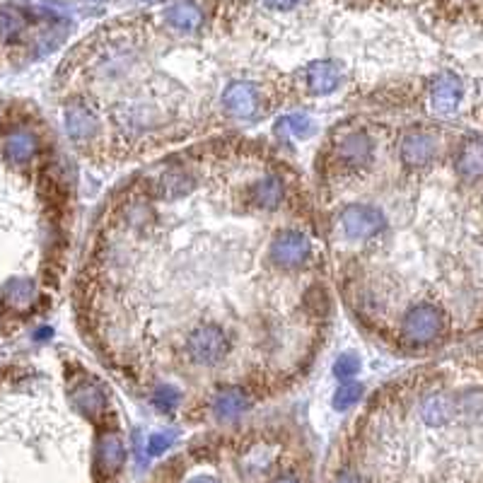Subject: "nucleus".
I'll return each mask as SVG.
<instances>
[{
	"instance_id": "nucleus-1",
	"label": "nucleus",
	"mask_w": 483,
	"mask_h": 483,
	"mask_svg": "<svg viewBox=\"0 0 483 483\" xmlns=\"http://www.w3.org/2000/svg\"><path fill=\"white\" fill-rule=\"evenodd\" d=\"M447 331V317L443 307L433 300H418L407 307L399 322L401 344L408 348L433 345Z\"/></svg>"
},
{
	"instance_id": "nucleus-2",
	"label": "nucleus",
	"mask_w": 483,
	"mask_h": 483,
	"mask_svg": "<svg viewBox=\"0 0 483 483\" xmlns=\"http://www.w3.org/2000/svg\"><path fill=\"white\" fill-rule=\"evenodd\" d=\"M186 358L199 368H215L230 355L232 336L218 322H203L186 334Z\"/></svg>"
},
{
	"instance_id": "nucleus-3",
	"label": "nucleus",
	"mask_w": 483,
	"mask_h": 483,
	"mask_svg": "<svg viewBox=\"0 0 483 483\" xmlns=\"http://www.w3.org/2000/svg\"><path fill=\"white\" fill-rule=\"evenodd\" d=\"M375 160V139L365 129H348L331 143L329 162L338 174H355Z\"/></svg>"
},
{
	"instance_id": "nucleus-4",
	"label": "nucleus",
	"mask_w": 483,
	"mask_h": 483,
	"mask_svg": "<svg viewBox=\"0 0 483 483\" xmlns=\"http://www.w3.org/2000/svg\"><path fill=\"white\" fill-rule=\"evenodd\" d=\"M312 254H315V246H312V239L307 237L302 230H295V228H283L278 230L269 242V249H266V256H269V264L273 269L283 271V273H298L312 261Z\"/></svg>"
},
{
	"instance_id": "nucleus-5",
	"label": "nucleus",
	"mask_w": 483,
	"mask_h": 483,
	"mask_svg": "<svg viewBox=\"0 0 483 483\" xmlns=\"http://www.w3.org/2000/svg\"><path fill=\"white\" fill-rule=\"evenodd\" d=\"M338 228L351 242H372L387 230V215L372 203H348L338 213Z\"/></svg>"
},
{
	"instance_id": "nucleus-6",
	"label": "nucleus",
	"mask_w": 483,
	"mask_h": 483,
	"mask_svg": "<svg viewBox=\"0 0 483 483\" xmlns=\"http://www.w3.org/2000/svg\"><path fill=\"white\" fill-rule=\"evenodd\" d=\"M440 157V139L428 129H414L404 133L399 143V160L408 172H423Z\"/></svg>"
},
{
	"instance_id": "nucleus-7",
	"label": "nucleus",
	"mask_w": 483,
	"mask_h": 483,
	"mask_svg": "<svg viewBox=\"0 0 483 483\" xmlns=\"http://www.w3.org/2000/svg\"><path fill=\"white\" fill-rule=\"evenodd\" d=\"M66 121V133L76 146H90L100 139L102 133V119L94 112L93 104L87 102H70L63 114Z\"/></svg>"
},
{
	"instance_id": "nucleus-8",
	"label": "nucleus",
	"mask_w": 483,
	"mask_h": 483,
	"mask_svg": "<svg viewBox=\"0 0 483 483\" xmlns=\"http://www.w3.org/2000/svg\"><path fill=\"white\" fill-rule=\"evenodd\" d=\"M196 192V174L184 165H169L153 179L150 196L160 201H179Z\"/></svg>"
},
{
	"instance_id": "nucleus-9",
	"label": "nucleus",
	"mask_w": 483,
	"mask_h": 483,
	"mask_svg": "<svg viewBox=\"0 0 483 483\" xmlns=\"http://www.w3.org/2000/svg\"><path fill=\"white\" fill-rule=\"evenodd\" d=\"M225 114L237 121H246L261 112V90L249 80H235L223 93Z\"/></svg>"
},
{
	"instance_id": "nucleus-10",
	"label": "nucleus",
	"mask_w": 483,
	"mask_h": 483,
	"mask_svg": "<svg viewBox=\"0 0 483 483\" xmlns=\"http://www.w3.org/2000/svg\"><path fill=\"white\" fill-rule=\"evenodd\" d=\"M254 399L252 394L239 387V384H225L210 397V414L215 421L220 423H235L252 408Z\"/></svg>"
},
{
	"instance_id": "nucleus-11",
	"label": "nucleus",
	"mask_w": 483,
	"mask_h": 483,
	"mask_svg": "<svg viewBox=\"0 0 483 483\" xmlns=\"http://www.w3.org/2000/svg\"><path fill=\"white\" fill-rule=\"evenodd\" d=\"M285 193H288V186H285V179L281 174H264V177L254 179L252 184L245 189L246 203L261 213L278 210L285 203Z\"/></svg>"
},
{
	"instance_id": "nucleus-12",
	"label": "nucleus",
	"mask_w": 483,
	"mask_h": 483,
	"mask_svg": "<svg viewBox=\"0 0 483 483\" xmlns=\"http://www.w3.org/2000/svg\"><path fill=\"white\" fill-rule=\"evenodd\" d=\"M126 464V443L116 430H104L97 437V445H94V471L100 479H109L121 471Z\"/></svg>"
},
{
	"instance_id": "nucleus-13",
	"label": "nucleus",
	"mask_w": 483,
	"mask_h": 483,
	"mask_svg": "<svg viewBox=\"0 0 483 483\" xmlns=\"http://www.w3.org/2000/svg\"><path fill=\"white\" fill-rule=\"evenodd\" d=\"M418 411H421L423 421L433 425V428L447 425L454 416L460 414V397H454L445 389H433L428 394H423Z\"/></svg>"
},
{
	"instance_id": "nucleus-14",
	"label": "nucleus",
	"mask_w": 483,
	"mask_h": 483,
	"mask_svg": "<svg viewBox=\"0 0 483 483\" xmlns=\"http://www.w3.org/2000/svg\"><path fill=\"white\" fill-rule=\"evenodd\" d=\"M70 401L73 407L83 416H87L90 421H100L107 416L109 399L100 384H94L93 380H80V382L70 389Z\"/></svg>"
},
{
	"instance_id": "nucleus-15",
	"label": "nucleus",
	"mask_w": 483,
	"mask_h": 483,
	"mask_svg": "<svg viewBox=\"0 0 483 483\" xmlns=\"http://www.w3.org/2000/svg\"><path fill=\"white\" fill-rule=\"evenodd\" d=\"M461 100H464V87L454 76H440L430 87V107L435 114H454Z\"/></svg>"
},
{
	"instance_id": "nucleus-16",
	"label": "nucleus",
	"mask_w": 483,
	"mask_h": 483,
	"mask_svg": "<svg viewBox=\"0 0 483 483\" xmlns=\"http://www.w3.org/2000/svg\"><path fill=\"white\" fill-rule=\"evenodd\" d=\"M341 80H344V70L334 61H315L309 63L305 70L307 90L317 97H324V94L338 90Z\"/></svg>"
},
{
	"instance_id": "nucleus-17",
	"label": "nucleus",
	"mask_w": 483,
	"mask_h": 483,
	"mask_svg": "<svg viewBox=\"0 0 483 483\" xmlns=\"http://www.w3.org/2000/svg\"><path fill=\"white\" fill-rule=\"evenodd\" d=\"M39 150H41V140L37 139V133H31L30 129H17L8 133V139L3 143V155L5 160L22 167L30 165L31 160H37Z\"/></svg>"
},
{
	"instance_id": "nucleus-18",
	"label": "nucleus",
	"mask_w": 483,
	"mask_h": 483,
	"mask_svg": "<svg viewBox=\"0 0 483 483\" xmlns=\"http://www.w3.org/2000/svg\"><path fill=\"white\" fill-rule=\"evenodd\" d=\"M454 172L464 182L483 179V139L461 140L454 155Z\"/></svg>"
},
{
	"instance_id": "nucleus-19",
	"label": "nucleus",
	"mask_w": 483,
	"mask_h": 483,
	"mask_svg": "<svg viewBox=\"0 0 483 483\" xmlns=\"http://www.w3.org/2000/svg\"><path fill=\"white\" fill-rule=\"evenodd\" d=\"M165 20L179 31H196L203 24V10L192 0H179L174 5H169Z\"/></svg>"
},
{
	"instance_id": "nucleus-20",
	"label": "nucleus",
	"mask_w": 483,
	"mask_h": 483,
	"mask_svg": "<svg viewBox=\"0 0 483 483\" xmlns=\"http://www.w3.org/2000/svg\"><path fill=\"white\" fill-rule=\"evenodd\" d=\"M27 27V15L15 5L0 8V41H15Z\"/></svg>"
},
{
	"instance_id": "nucleus-21",
	"label": "nucleus",
	"mask_w": 483,
	"mask_h": 483,
	"mask_svg": "<svg viewBox=\"0 0 483 483\" xmlns=\"http://www.w3.org/2000/svg\"><path fill=\"white\" fill-rule=\"evenodd\" d=\"M121 218L123 223L129 225V228H133V230H143V228H148V225L153 223L155 210L153 206H150V201L136 199L130 201V203H126Z\"/></svg>"
},
{
	"instance_id": "nucleus-22",
	"label": "nucleus",
	"mask_w": 483,
	"mask_h": 483,
	"mask_svg": "<svg viewBox=\"0 0 483 483\" xmlns=\"http://www.w3.org/2000/svg\"><path fill=\"white\" fill-rule=\"evenodd\" d=\"M315 130V123H312V119L309 116H302V114H291L285 116V119H281V123L276 126V133L281 136V139H305V136H309Z\"/></svg>"
},
{
	"instance_id": "nucleus-23",
	"label": "nucleus",
	"mask_w": 483,
	"mask_h": 483,
	"mask_svg": "<svg viewBox=\"0 0 483 483\" xmlns=\"http://www.w3.org/2000/svg\"><path fill=\"white\" fill-rule=\"evenodd\" d=\"M34 300V283L27 278H15L5 288V302L13 307H27Z\"/></svg>"
},
{
	"instance_id": "nucleus-24",
	"label": "nucleus",
	"mask_w": 483,
	"mask_h": 483,
	"mask_svg": "<svg viewBox=\"0 0 483 483\" xmlns=\"http://www.w3.org/2000/svg\"><path fill=\"white\" fill-rule=\"evenodd\" d=\"M179 401H182V394H179V389H174V387H169V384H162V387H157V389L153 391V404L160 411H174V408L179 407Z\"/></svg>"
},
{
	"instance_id": "nucleus-25",
	"label": "nucleus",
	"mask_w": 483,
	"mask_h": 483,
	"mask_svg": "<svg viewBox=\"0 0 483 483\" xmlns=\"http://www.w3.org/2000/svg\"><path fill=\"white\" fill-rule=\"evenodd\" d=\"M362 397V387L355 382H345L341 389L336 391V397H334V408L338 411H345V408L355 407Z\"/></svg>"
},
{
	"instance_id": "nucleus-26",
	"label": "nucleus",
	"mask_w": 483,
	"mask_h": 483,
	"mask_svg": "<svg viewBox=\"0 0 483 483\" xmlns=\"http://www.w3.org/2000/svg\"><path fill=\"white\" fill-rule=\"evenodd\" d=\"M334 372H336L338 380H344V382H351L358 372H361V358L353 353H345L341 355L334 365Z\"/></svg>"
},
{
	"instance_id": "nucleus-27",
	"label": "nucleus",
	"mask_w": 483,
	"mask_h": 483,
	"mask_svg": "<svg viewBox=\"0 0 483 483\" xmlns=\"http://www.w3.org/2000/svg\"><path fill=\"white\" fill-rule=\"evenodd\" d=\"M172 443H174V437L167 435V433H155V435L148 437V443H146L148 457H157V454L165 452Z\"/></svg>"
},
{
	"instance_id": "nucleus-28",
	"label": "nucleus",
	"mask_w": 483,
	"mask_h": 483,
	"mask_svg": "<svg viewBox=\"0 0 483 483\" xmlns=\"http://www.w3.org/2000/svg\"><path fill=\"white\" fill-rule=\"evenodd\" d=\"M300 0H264V5H269L273 10H291L298 5Z\"/></svg>"
},
{
	"instance_id": "nucleus-29",
	"label": "nucleus",
	"mask_w": 483,
	"mask_h": 483,
	"mask_svg": "<svg viewBox=\"0 0 483 483\" xmlns=\"http://www.w3.org/2000/svg\"><path fill=\"white\" fill-rule=\"evenodd\" d=\"M186 483H220V481L210 474H199V476H192Z\"/></svg>"
},
{
	"instance_id": "nucleus-30",
	"label": "nucleus",
	"mask_w": 483,
	"mask_h": 483,
	"mask_svg": "<svg viewBox=\"0 0 483 483\" xmlns=\"http://www.w3.org/2000/svg\"><path fill=\"white\" fill-rule=\"evenodd\" d=\"M271 483H302V481H300V476H295V474H281V476H276Z\"/></svg>"
},
{
	"instance_id": "nucleus-31",
	"label": "nucleus",
	"mask_w": 483,
	"mask_h": 483,
	"mask_svg": "<svg viewBox=\"0 0 483 483\" xmlns=\"http://www.w3.org/2000/svg\"><path fill=\"white\" fill-rule=\"evenodd\" d=\"M334 483H362V479L358 474H341Z\"/></svg>"
},
{
	"instance_id": "nucleus-32",
	"label": "nucleus",
	"mask_w": 483,
	"mask_h": 483,
	"mask_svg": "<svg viewBox=\"0 0 483 483\" xmlns=\"http://www.w3.org/2000/svg\"><path fill=\"white\" fill-rule=\"evenodd\" d=\"M94 3H102V0H94Z\"/></svg>"
}]
</instances>
